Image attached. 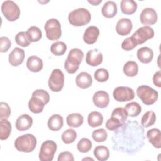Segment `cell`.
I'll return each instance as SVG.
<instances>
[{"label": "cell", "instance_id": "obj_1", "mask_svg": "<svg viewBox=\"0 0 161 161\" xmlns=\"http://www.w3.org/2000/svg\"><path fill=\"white\" fill-rule=\"evenodd\" d=\"M50 101V95L43 89L35 90L28 102V108L33 113L38 114L42 112L45 104Z\"/></svg>", "mask_w": 161, "mask_h": 161}, {"label": "cell", "instance_id": "obj_2", "mask_svg": "<svg viewBox=\"0 0 161 161\" xmlns=\"http://www.w3.org/2000/svg\"><path fill=\"white\" fill-rule=\"evenodd\" d=\"M128 118V114L125 108L118 107L113 109L111 118L107 120L105 124L106 128L110 131L116 130L122 126Z\"/></svg>", "mask_w": 161, "mask_h": 161}, {"label": "cell", "instance_id": "obj_3", "mask_svg": "<svg viewBox=\"0 0 161 161\" xmlns=\"http://www.w3.org/2000/svg\"><path fill=\"white\" fill-rule=\"evenodd\" d=\"M84 58L83 52L79 48H72L69 53L64 63V68L69 74H74L77 71L79 65Z\"/></svg>", "mask_w": 161, "mask_h": 161}, {"label": "cell", "instance_id": "obj_4", "mask_svg": "<svg viewBox=\"0 0 161 161\" xmlns=\"http://www.w3.org/2000/svg\"><path fill=\"white\" fill-rule=\"evenodd\" d=\"M36 138L30 133L23 135L18 137L14 142L16 149L21 152L29 153L33 151L36 146Z\"/></svg>", "mask_w": 161, "mask_h": 161}, {"label": "cell", "instance_id": "obj_5", "mask_svg": "<svg viewBox=\"0 0 161 161\" xmlns=\"http://www.w3.org/2000/svg\"><path fill=\"white\" fill-rule=\"evenodd\" d=\"M91 19L90 12L85 8H80L71 11L68 16L69 23L74 26H84L88 24Z\"/></svg>", "mask_w": 161, "mask_h": 161}, {"label": "cell", "instance_id": "obj_6", "mask_svg": "<svg viewBox=\"0 0 161 161\" xmlns=\"http://www.w3.org/2000/svg\"><path fill=\"white\" fill-rule=\"evenodd\" d=\"M136 94L141 101L146 105L153 104L158 97V92L147 85H142L136 89Z\"/></svg>", "mask_w": 161, "mask_h": 161}, {"label": "cell", "instance_id": "obj_7", "mask_svg": "<svg viewBox=\"0 0 161 161\" xmlns=\"http://www.w3.org/2000/svg\"><path fill=\"white\" fill-rule=\"evenodd\" d=\"M1 11L4 16L9 21H14L20 15V9L18 6L13 1H5L2 3Z\"/></svg>", "mask_w": 161, "mask_h": 161}, {"label": "cell", "instance_id": "obj_8", "mask_svg": "<svg viewBox=\"0 0 161 161\" xmlns=\"http://www.w3.org/2000/svg\"><path fill=\"white\" fill-rule=\"evenodd\" d=\"M44 29L47 38L50 40H57L62 35L60 23L55 18L48 19L45 23Z\"/></svg>", "mask_w": 161, "mask_h": 161}, {"label": "cell", "instance_id": "obj_9", "mask_svg": "<svg viewBox=\"0 0 161 161\" xmlns=\"http://www.w3.org/2000/svg\"><path fill=\"white\" fill-rule=\"evenodd\" d=\"M57 144L53 140H47L42 144L39 152V159L41 161H52L57 150Z\"/></svg>", "mask_w": 161, "mask_h": 161}, {"label": "cell", "instance_id": "obj_10", "mask_svg": "<svg viewBox=\"0 0 161 161\" xmlns=\"http://www.w3.org/2000/svg\"><path fill=\"white\" fill-rule=\"evenodd\" d=\"M64 84V75L58 69H54L48 79V87L53 92L60 91Z\"/></svg>", "mask_w": 161, "mask_h": 161}, {"label": "cell", "instance_id": "obj_11", "mask_svg": "<svg viewBox=\"0 0 161 161\" xmlns=\"http://www.w3.org/2000/svg\"><path fill=\"white\" fill-rule=\"evenodd\" d=\"M155 33L152 28L149 26H144L139 28L131 36L135 40L137 45L145 43L154 36Z\"/></svg>", "mask_w": 161, "mask_h": 161}, {"label": "cell", "instance_id": "obj_12", "mask_svg": "<svg viewBox=\"0 0 161 161\" xmlns=\"http://www.w3.org/2000/svg\"><path fill=\"white\" fill-rule=\"evenodd\" d=\"M113 96L116 101L119 102H125L134 99L135 92L130 87L120 86L117 87L114 89Z\"/></svg>", "mask_w": 161, "mask_h": 161}, {"label": "cell", "instance_id": "obj_13", "mask_svg": "<svg viewBox=\"0 0 161 161\" xmlns=\"http://www.w3.org/2000/svg\"><path fill=\"white\" fill-rule=\"evenodd\" d=\"M140 22L145 25H154L157 21L156 11L152 8H146L142 10L140 15Z\"/></svg>", "mask_w": 161, "mask_h": 161}, {"label": "cell", "instance_id": "obj_14", "mask_svg": "<svg viewBox=\"0 0 161 161\" xmlns=\"http://www.w3.org/2000/svg\"><path fill=\"white\" fill-rule=\"evenodd\" d=\"M92 101L94 105L97 108H104L109 104V96L104 91H98L94 94Z\"/></svg>", "mask_w": 161, "mask_h": 161}, {"label": "cell", "instance_id": "obj_15", "mask_svg": "<svg viewBox=\"0 0 161 161\" xmlns=\"http://www.w3.org/2000/svg\"><path fill=\"white\" fill-rule=\"evenodd\" d=\"M103 55L101 52L97 48L90 50L87 52L86 57V63L92 66H98L102 63Z\"/></svg>", "mask_w": 161, "mask_h": 161}, {"label": "cell", "instance_id": "obj_16", "mask_svg": "<svg viewBox=\"0 0 161 161\" xmlns=\"http://www.w3.org/2000/svg\"><path fill=\"white\" fill-rule=\"evenodd\" d=\"M132 28L133 24L129 18H121L116 23V31L119 35L125 36L130 33Z\"/></svg>", "mask_w": 161, "mask_h": 161}, {"label": "cell", "instance_id": "obj_17", "mask_svg": "<svg viewBox=\"0 0 161 161\" xmlns=\"http://www.w3.org/2000/svg\"><path fill=\"white\" fill-rule=\"evenodd\" d=\"M25 58V51L18 47L14 48L9 55V62L14 67L21 64Z\"/></svg>", "mask_w": 161, "mask_h": 161}, {"label": "cell", "instance_id": "obj_18", "mask_svg": "<svg viewBox=\"0 0 161 161\" xmlns=\"http://www.w3.org/2000/svg\"><path fill=\"white\" fill-rule=\"evenodd\" d=\"M99 35V30L98 28L95 26H90L85 30L83 40L87 44H94L97 41Z\"/></svg>", "mask_w": 161, "mask_h": 161}, {"label": "cell", "instance_id": "obj_19", "mask_svg": "<svg viewBox=\"0 0 161 161\" xmlns=\"http://www.w3.org/2000/svg\"><path fill=\"white\" fill-rule=\"evenodd\" d=\"M33 124L32 118L27 114H23L19 116L16 121V128L21 131H26L31 128Z\"/></svg>", "mask_w": 161, "mask_h": 161}, {"label": "cell", "instance_id": "obj_20", "mask_svg": "<svg viewBox=\"0 0 161 161\" xmlns=\"http://www.w3.org/2000/svg\"><path fill=\"white\" fill-rule=\"evenodd\" d=\"M75 82L79 88L84 89L89 88L91 86L92 83V79L89 73L86 72H82L76 77Z\"/></svg>", "mask_w": 161, "mask_h": 161}, {"label": "cell", "instance_id": "obj_21", "mask_svg": "<svg viewBox=\"0 0 161 161\" xmlns=\"http://www.w3.org/2000/svg\"><path fill=\"white\" fill-rule=\"evenodd\" d=\"M147 137L149 142L156 148H161V133L158 128H152L147 133Z\"/></svg>", "mask_w": 161, "mask_h": 161}, {"label": "cell", "instance_id": "obj_22", "mask_svg": "<svg viewBox=\"0 0 161 161\" xmlns=\"http://www.w3.org/2000/svg\"><path fill=\"white\" fill-rule=\"evenodd\" d=\"M136 55L138 59L140 62L143 64H148L153 59V52L149 47H143L138 50Z\"/></svg>", "mask_w": 161, "mask_h": 161}, {"label": "cell", "instance_id": "obj_23", "mask_svg": "<svg viewBox=\"0 0 161 161\" xmlns=\"http://www.w3.org/2000/svg\"><path fill=\"white\" fill-rule=\"evenodd\" d=\"M42 60L37 56L33 55L28 57L26 62L27 68L33 72H38L43 68Z\"/></svg>", "mask_w": 161, "mask_h": 161}, {"label": "cell", "instance_id": "obj_24", "mask_svg": "<svg viewBox=\"0 0 161 161\" xmlns=\"http://www.w3.org/2000/svg\"><path fill=\"white\" fill-rule=\"evenodd\" d=\"M118 12L116 4L113 1L106 2L101 9V13L103 16L107 18H113Z\"/></svg>", "mask_w": 161, "mask_h": 161}, {"label": "cell", "instance_id": "obj_25", "mask_svg": "<svg viewBox=\"0 0 161 161\" xmlns=\"http://www.w3.org/2000/svg\"><path fill=\"white\" fill-rule=\"evenodd\" d=\"M63 124V118L58 114L52 115L48 120V127L52 131H57L60 130L62 128Z\"/></svg>", "mask_w": 161, "mask_h": 161}, {"label": "cell", "instance_id": "obj_26", "mask_svg": "<svg viewBox=\"0 0 161 161\" xmlns=\"http://www.w3.org/2000/svg\"><path fill=\"white\" fill-rule=\"evenodd\" d=\"M121 12L125 14H132L137 9V3L133 0H122L120 3Z\"/></svg>", "mask_w": 161, "mask_h": 161}, {"label": "cell", "instance_id": "obj_27", "mask_svg": "<svg viewBox=\"0 0 161 161\" xmlns=\"http://www.w3.org/2000/svg\"><path fill=\"white\" fill-rule=\"evenodd\" d=\"M83 121V116L78 113H72L67 116V123L70 127L78 128L82 125Z\"/></svg>", "mask_w": 161, "mask_h": 161}, {"label": "cell", "instance_id": "obj_28", "mask_svg": "<svg viewBox=\"0 0 161 161\" xmlns=\"http://www.w3.org/2000/svg\"><path fill=\"white\" fill-rule=\"evenodd\" d=\"M88 124L92 128H96L101 126L103 122V117L98 111L91 112L87 118Z\"/></svg>", "mask_w": 161, "mask_h": 161}, {"label": "cell", "instance_id": "obj_29", "mask_svg": "<svg viewBox=\"0 0 161 161\" xmlns=\"http://www.w3.org/2000/svg\"><path fill=\"white\" fill-rule=\"evenodd\" d=\"M11 131V124L7 119L0 120V139L6 140L10 136Z\"/></svg>", "mask_w": 161, "mask_h": 161}, {"label": "cell", "instance_id": "obj_30", "mask_svg": "<svg viewBox=\"0 0 161 161\" xmlns=\"http://www.w3.org/2000/svg\"><path fill=\"white\" fill-rule=\"evenodd\" d=\"M94 155L98 160L104 161L109 157V150L106 146L99 145L95 147Z\"/></svg>", "mask_w": 161, "mask_h": 161}, {"label": "cell", "instance_id": "obj_31", "mask_svg": "<svg viewBox=\"0 0 161 161\" xmlns=\"http://www.w3.org/2000/svg\"><path fill=\"white\" fill-rule=\"evenodd\" d=\"M123 70L127 77H135L138 72V64L134 61H128L124 65Z\"/></svg>", "mask_w": 161, "mask_h": 161}, {"label": "cell", "instance_id": "obj_32", "mask_svg": "<svg viewBox=\"0 0 161 161\" xmlns=\"http://www.w3.org/2000/svg\"><path fill=\"white\" fill-rule=\"evenodd\" d=\"M128 116L136 117L139 115L142 111L141 106L136 102H131L126 104L125 106Z\"/></svg>", "mask_w": 161, "mask_h": 161}, {"label": "cell", "instance_id": "obj_33", "mask_svg": "<svg viewBox=\"0 0 161 161\" xmlns=\"http://www.w3.org/2000/svg\"><path fill=\"white\" fill-rule=\"evenodd\" d=\"M156 121V115L153 111L146 112L141 118V125L144 128H148L153 125Z\"/></svg>", "mask_w": 161, "mask_h": 161}, {"label": "cell", "instance_id": "obj_34", "mask_svg": "<svg viewBox=\"0 0 161 161\" xmlns=\"http://www.w3.org/2000/svg\"><path fill=\"white\" fill-rule=\"evenodd\" d=\"M26 35L31 42L39 41L42 37V33L40 29L37 26H31L26 31Z\"/></svg>", "mask_w": 161, "mask_h": 161}, {"label": "cell", "instance_id": "obj_35", "mask_svg": "<svg viewBox=\"0 0 161 161\" xmlns=\"http://www.w3.org/2000/svg\"><path fill=\"white\" fill-rule=\"evenodd\" d=\"M67 50L66 44L61 41L56 42L50 46V52L56 56H61L64 55Z\"/></svg>", "mask_w": 161, "mask_h": 161}, {"label": "cell", "instance_id": "obj_36", "mask_svg": "<svg viewBox=\"0 0 161 161\" xmlns=\"http://www.w3.org/2000/svg\"><path fill=\"white\" fill-rule=\"evenodd\" d=\"M77 138L76 131L71 128L67 129L62 134V140L65 144H70L73 143Z\"/></svg>", "mask_w": 161, "mask_h": 161}, {"label": "cell", "instance_id": "obj_37", "mask_svg": "<svg viewBox=\"0 0 161 161\" xmlns=\"http://www.w3.org/2000/svg\"><path fill=\"white\" fill-rule=\"evenodd\" d=\"M15 41L17 45L22 47H26L31 43L25 31L18 32L15 36Z\"/></svg>", "mask_w": 161, "mask_h": 161}, {"label": "cell", "instance_id": "obj_38", "mask_svg": "<svg viewBox=\"0 0 161 161\" xmlns=\"http://www.w3.org/2000/svg\"><path fill=\"white\" fill-rule=\"evenodd\" d=\"M77 150L81 153H87L92 148V143L91 140L86 138H81L77 145Z\"/></svg>", "mask_w": 161, "mask_h": 161}, {"label": "cell", "instance_id": "obj_39", "mask_svg": "<svg viewBox=\"0 0 161 161\" xmlns=\"http://www.w3.org/2000/svg\"><path fill=\"white\" fill-rule=\"evenodd\" d=\"M94 76L96 80L99 82H106L109 79V72L106 69L100 68L95 71Z\"/></svg>", "mask_w": 161, "mask_h": 161}, {"label": "cell", "instance_id": "obj_40", "mask_svg": "<svg viewBox=\"0 0 161 161\" xmlns=\"http://www.w3.org/2000/svg\"><path fill=\"white\" fill-rule=\"evenodd\" d=\"M92 137L93 140L96 142H103L106 140L108 137V133L104 129L100 128L93 131L92 133Z\"/></svg>", "mask_w": 161, "mask_h": 161}, {"label": "cell", "instance_id": "obj_41", "mask_svg": "<svg viewBox=\"0 0 161 161\" xmlns=\"http://www.w3.org/2000/svg\"><path fill=\"white\" fill-rule=\"evenodd\" d=\"M11 114V108L8 104L4 102L0 103V120L7 119Z\"/></svg>", "mask_w": 161, "mask_h": 161}, {"label": "cell", "instance_id": "obj_42", "mask_svg": "<svg viewBox=\"0 0 161 161\" xmlns=\"http://www.w3.org/2000/svg\"><path fill=\"white\" fill-rule=\"evenodd\" d=\"M137 46V44L135 40L131 36L126 38L123 40L121 43V48L124 50L130 51L135 48Z\"/></svg>", "mask_w": 161, "mask_h": 161}, {"label": "cell", "instance_id": "obj_43", "mask_svg": "<svg viewBox=\"0 0 161 161\" xmlns=\"http://www.w3.org/2000/svg\"><path fill=\"white\" fill-rule=\"evenodd\" d=\"M11 46L10 40L6 36H1L0 38V51L1 52H6Z\"/></svg>", "mask_w": 161, "mask_h": 161}, {"label": "cell", "instance_id": "obj_44", "mask_svg": "<svg viewBox=\"0 0 161 161\" xmlns=\"http://www.w3.org/2000/svg\"><path fill=\"white\" fill-rule=\"evenodd\" d=\"M58 161H63V160H69V161H74V158L72 153L69 152H63L58 155Z\"/></svg>", "mask_w": 161, "mask_h": 161}, {"label": "cell", "instance_id": "obj_45", "mask_svg": "<svg viewBox=\"0 0 161 161\" xmlns=\"http://www.w3.org/2000/svg\"><path fill=\"white\" fill-rule=\"evenodd\" d=\"M153 82L155 86L158 87H161V71L158 70L156 72L153 76Z\"/></svg>", "mask_w": 161, "mask_h": 161}, {"label": "cell", "instance_id": "obj_46", "mask_svg": "<svg viewBox=\"0 0 161 161\" xmlns=\"http://www.w3.org/2000/svg\"><path fill=\"white\" fill-rule=\"evenodd\" d=\"M88 2H89L90 4L94 5V6H97V5H98L99 3H101L102 2V0H98V1H96H96H95V0L89 1V0H88Z\"/></svg>", "mask_w": 161, "mask_h": 161}, {"label": "cell", "instance_id": "obj_47", "mask_svg": "<svg viewBox=\"0 0 161 161\" xmlns=\"http://www.w3.org/2000/svg\"><path fill=\"white\" fill-rule=\"evenodd\" d=\"M87 159H89V160H93V158H84V159H83V160H87Z\"/></svg>", "mask_w": 161, "mask_h": 161}]
</instances>
